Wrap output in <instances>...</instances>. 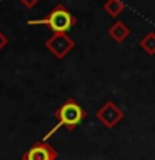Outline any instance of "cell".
<instances>
[{
  "label": "cell",
  "mask_w": 155,
  "mask_h": 160,
  "mask_svg": "<svg viewBox=\"0 0 155 160\" xmlns=\"http://www.w3.org/2000/svg\"><path fill=\"white\" fill-rule=\"evenodd\" d=\"M7 45H8V37L2 32V30H0V52H2Z\"/></svg>",
  "instance_id": "obj_9"
},
{
  "label": "cell",
  "mask_w": 155,
  "mask_h": 160,
  "mask_svg": "<svg viewBox=\"0 0 155 160\" xmlns=\"http://www.w3.org/2000/svg\"><path fill=\"white\" fill-rule=\"evenodd\" d=\"M45 48L55 58L62 60L75 48V40L72 37H68L67 33H52V37L45 42Z\"/></svg>",
  "instance_id": "obj_3"
},
{
  "label": "cell",
  "mask_w": 155,
  "mask_h": 160,
  "mask_svg": "<svg viewBox=\"0 0 155 160\" xmlns=\"http://www.w3.org/2000/svg\"><path fill=\"white\" fill-rule=\"evenodd\" d=\"M107 33H108V37L112 38L113 42L122 43V42H125V38L130 35V28L125 25V22H122V20H117L115 23H112V25L108 27Z\"/></svg>",
  "instance_id": "obj_6"
},
{
  "label": "cell",
  "mask_w": 155,
  "mask_h": 160,
  "mask_svg": "<svg viewBox=\"0 0 155 160\" xmlns=\"http://www.w3.org/2000/svg\"><path fill=\"white\" fill-rule=\"evenodd\" d=\"M27 23L28 25H43V27H48L53 33H67L70 28L75 27L77 18H75V15L70 12L65 5L58 3V5H55L43 18H37V20L33 18V20H28Z\"/></svg>",
  "instance_id": "obj_2"
},
{
  "label": "cell",
  "mask_w": 155,
  "mask_h": 160,
  "mask_svg": "<svg viewBox=\"0 0 155 160\" xmlns=\"http://www.w3.org/2000/svg\"><path fill=\"white\" fill-rule=\"evenodd\" d=\"M138 45L147 55H155V32H147Z\"/></svg>",
  "instance_id": "obj_8"
},
{
  "label": "cell",
  "mask_w": 155,
  "mask_h": 160,
  "mask_svg": "<svg viewBox=\"0 0 155 160\" xmlns=\"http://www.w3.org/2000/svg\"><path fill=\"white\" fill-rule=\"evenodd\" d=\"M87 115H88L87 110H85L75 98H67L53 112V117H55V120H57V123H55L53 127L43 135L42 140H43V142H47V140L50 137H53V135L57 133V130H60L62 127L67 128L68 132H72V130H75L85 118H87Z\"/></svg>",
  "instance_id": "obj_1"
},
{
  "label": "cell",
  "mask_w": 155,
  "mask_h": 160,
  "mask_svg": "<svg viewBox=\"0 0 155 160\" xmlns=\"http://www.w3.org/2000/svg\"><path fill=\"white\" fill-rule=\"evenodd\" d=\"M103 10H105L107 15H110V17L115 18L125 10V3H123V0H105Z\"/></svg>",
  "instance_id": "obj_7"
},
{
  "label": "cell",
  "mask_w": 155,
  "mask_h": 160,
  "mask_svg": "<svg viewBox=\"0 0 155 160\" xmlns=\"http://www.w3.org/2000/svg\"><path fill=\"white\" fill-rule=\"evenodd\" d=\"M95 117H97V120L103 125L105 128H113L120 123V120H123L125 113L115 102L108 100V102H105L102 107L97 110Z\"/></svg>",
  "instance_id": "obj_4"
},
{
  "label": "cell",
  "mask_w": 155,
  "mask_h": 160,
  "mask_svg": "<svg viewBox=\"0 0 155 160\" xmlns=\"http://www.w3.org/2000/svg\"><path fill=\"white\" fill-rule=\"evenodd\" d=\"M58 152L48 142H35L28 150L22 153V160H57Z\"/></svg>",
  "instance_id": "obj_5"
},
{
  "label": "cell",
  "mask_w": 155,
  "mask_h": 160,
  "mask_svg": "<svg viewBox=\"0 0 155 160\" xmlns=\"http://www.w3.org/2000/svg\"><path fill=\"white\" fill-rule=\"evenodd\" d=\"M38 2H40V0H20V3H22L25 8H33Z\"/></svg>",
  "instance_id": "obj_10"
}]
</instances>
